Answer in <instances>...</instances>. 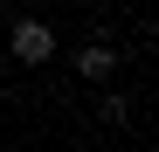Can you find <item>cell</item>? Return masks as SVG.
<instances>
[{"label":"cell","instance_id":"obj_1","mask_svg":"<svg viewBox=\"0 0 159 152\" xmlns=\"http://www.w3.org/2000/svg\"><path fill=\"white\" fill-rule=\"evenodd\" d=\"M7 48H14V62H28V69H42L48 56H56V35H48V21H14V35H7Z\"/></svg>","mask_w":159,"mask_h":152},{"label":"cell","instance_id":"obj_2","mask_svg":"<svg viewBox=\"0 0 159 152\" xmlns=\"http://www.w3.org/2000/svg\"><path fill=\"white\" fill-rule=\"evenodd\" d=\"M111 69H118V48H104V42H90V48H76V76H83V83H104Z\"/></svg>","mask_w":159,"mask_h":152},{"label":"cell","instance_id":"obj_3","mask_svg":"<svg viewBox=\"0 0 159 152\" xmlns=\"http://www.w3.org/2000/svg\"><path fill=\"white\" fill-rule=\"evenodd\" d=\"M125 118H131V97L111 90V97H104V124H125Z\"/></svg>","mask_w":159,"mask_h":152}]
</instances>
